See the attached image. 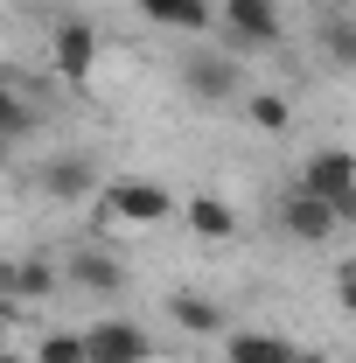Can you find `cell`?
Instances as JSON below:
<instances>
[{
  "instance_id": "obj_3",
  "label": "cell",
  "mask_w": 356,
  "mask_h": 363,
  "mask_svg": "<svg viewBox=\"0 0 356 363\" xmlns=\"http://www.w3.org/2000/svg\"><path fill=\"white\" fill-rule=\"evenodd\" d=\"M49 70H56L63 84H84L91 70H98V28H91V21H56V35H49Z\"/></svg>"
},
{
  "instance_id": "obj_14",
  "label": "cell",
  "mask_w": 356,
  "mask_h": 363,
  "mask_svg": "<svg viewBox=\"0 0 356 363\" xmlns=\"http://www.w3.org/2000/svg\"><path fill=\"white\" fill-rule=\"evenodd\" d=\"M189 230L210 238V245H217V238H238V210L217 203V196H196V203H189Z\"/></svg>"
},
{
  "instance_id": "obj_5",
  "label": "cell",
  "mask_w": 356,
  "mask_h": 363,
  "mask_svg": "<svg viewBox=\"0 0 356 363\" xmlns=\"http://www.w3.org/2000/svg\"><path fill=\"white\" fill-rule=\"evenodd\" d=\"M279 224H287V238H301V245H328L335 238V210L321 203V196H308V189H294L287 203H279Z\"/></svg>"
},
{
  "instance_id": "obj_1",
  "label": "cell",
  "mask_w": 356,
  "mask_h": 363,
  "mask_svg": "<svg viewBox=\"0 0 356 363\" xmlns=\"http://www.w3.org/2000/svg\"><path fill=\"white\" fill-rule=\"evenodd\" d=\"M105 217H119V224H168L175 217V196H168V182L112 175L105 182Z\"/></svg>"
},
{
  "instance_id": "obj_16",
  "label": "cell",
  "mask_w": 356,
  "mask_h": 363,
  "mask_svg": "<svg viewBox=\"0 0 356 363\" xmlns=\"http://www.w3.org/2000/svg\"><path fill=\"white\" fill-rule=\"evenodd\" d=\"M321 56L335 70H356V21L350 14H321Z\"/></svg>"
},
{
  "instance_id": "obj_19",
  "label": "cell",
  "mask_w": 356,
  "mask_h": 363,
  "mask_svg": "<svg viewBox=\"0 0 356 363\" xmlns=\"http://www.w3.org/2000/svg\"><path fill=\"white\" fill-rule=\"evenodd\" d=\"M335 294H343V308L356 315V266H343V272H335Z\"/></svg>"
},
{
  "instance_id": "obj_18",
  "label": "cell",
  "mask_w": 356,
  "mask_h": 363,
  "mask_svg": "<svg viewBox=\"0 0 356 363\" xmlns=\"http://www.w3.org/2000/svg\"><path fill=\"white\" fill-rule=\"evenodd\" d=\"M35 363H84V335H70V328H56V335H43V350H35Z\"/></svg>"
},
{
  "instance_id": "obj_13",
  "label": "cell",
  "mask_w": 356,
  "mask_h": 363,
  "mask_svg": "<svg viewBox=\"0 0 356 363\" xmlns=\"http://www.w3.org/2000/svg\"><path fill=\"white\" fill-rule=\"evenodd\" d=\"M140 14H154L161 28H210L217 21L210 0H140Z\"/></svg>"
},
{
  "instance_id": "obj_17",
  "label": "cell",
  "mask_w": 356,
  "mask_h": 363,
  "mask_svg": "<svg viewBox=\"0 0 356 363\" xmlns=\"http://www.w3.org/2000/svg\"><path fill=\"white\" fill-rule=\"evenodd\" d=\"M252 119H259L266 133H287V126H294V105H287L279 91H259V98H252Z\"/></svg>"
},
{
  "instance_id": "obj_12",
  "label": "cell",
  "mask_w": 356,
  "mask_h": 363,
  "mask_svg": "<svg viewBox=\"0 0 356 363\" xmlns=\"http://www.w3.org/2000/svg\"><path fill=\"white\" fill-rule=\"evenodd\" d=\"M35 126H43V112H35L21 91L0 77V140H7V147H21V140H35Z\"/></svg>"
},
{
  "instance_id": "obj_8",
  "label": "cell",
  "mask_w": 356,
  "mask_h": 363,
  "mask_svg": "<svg viewBox=\"0 0 356 363\" xmlns=\"http://www.w3.org/2000/svg\"><path fill=\"white\" fill-rule=\"evenodd\" d=\"M182 84L196 91V98H210V105H223V98L238 91V63H230V56H210V49H196V56L182 63Z\"/></svg>"
},
{
  "instance_id": "obj_22",
  "label": "cell",
  "mask_w": 356,
  "mask_h": 363,
  "mask_svg": "<svg viewBox=\"0 0 356 363\" xmlns=\"http://www.w3.org/2000/svg\"><path fill=\"white\" fill-rule=\"evenodd\" d=\"M0 161H7V140H0Z\"/></svg>"
},
{
  "instance_id": "obj_20",
  "label": "cell",
  "mask_w": 356,
  "mask_h": 363,
  "mask_svg": "<svg viewBox=\"0 0 356 363\" xmlns=\"http://www.w3.org/2000/svg\"><path fill=\"white\" fill-rule=\"evenodd\" d=\"M287 363H328V357H321V350H301V342H294V357H287Z\"/></svg>"
},
{
  "instance_id": "obj_2",
  "label": "cell",
  "mask_w": 356,
  "mask_h": 363,
  "mask_svg": "<svg viewBox=\"0 0 356 363\" xmlns=\"http://www.w3.org/2000/svg\"><path fill=\"white\" fill-rule=\"evenodd\" d=\"M154 357V335L140 321H91L84 328V363H147Z\"/></svg>"
},
{
  "instance_id": "obj_6",
  "label": "cell",
  "mask_w": 356,
  "mask_h": 363,
  "mask_svg": "<svg viewBox=\"0 0 356 363\" xmlns=\"http://www.w3.org/2000/svg\"><path fill=\"white\" fill-rule=\"evenodd\" d=\"M301 189H308V196H321V203L350 196V189H356V154H343V147H321V154H308Z\"/></svg>"
},
{
  "instance_id": "obj_4",
  "label": "cell",
  "mask_w": 356,
  "mask_h": 363,
  "mask_svg": "<svg viewBox=\"0 0 356 363\" xmlns=\"http://www.w3.org/2000/svg\"><path fill=\"white\" fill-rule=\"evenodd\" d=\"M217 21L230 28V43H238V49H272V43H279V14H272V0H223Z\"/></svg>"
},
{
  "instance_id": "obj_21",
  "label": "cell",
  "mask_w": 356,
  "mask_h": 363,
  "mask_svg": "<svg viewBox=\"0 0 356 363\" xmlns=\"http://www.w3.org/2000/svg\"><path fill=\"white\" fill-rule=\"evenodd\" d=\"M0 363H35V357H14V350H0Z\"/></svg>"
},
{
  "instance_id": "obj_9",
  "label": "cell",
  "mask_w": 356,
  "mask_h": 363,
  "mask_svg": "<svg viewBox=\"0 0 356 363\" xmlns=\"http://www.w3.org/2000/svg\"><path fill=\"white\" fill-rule=\"evenodd\" d=\"M0 294L7 301H49L56 294V266L49 259H14V266H0Z\"/></svg>"
},
{
  "instance_id": "obj_15",
  "label": "cell",
  "mask_w": 356,
  "mask_h": 363,
  "mask_svg": "<svg viewBox=\"0 0 356 363\" xmlns=\"http://www.w3.org/2000/svg\"><path fill=\"white\" fill-rule=\"evenodd\" d=\"M70 279H77L84 294H119V286H126V272L112 266L105 252H77V259H70Z\"/></svg>"
},
{
  "instance_id": "obj_11",
  "label": "cell",
  "mask_w": 356,
  "mask_h": 363,
  "mask_svg": "<svg viewBox=\"0 0 356 363\" xmlns=\"http://www.w3.org/2000/svg\"><path fill=\"white\" fill-rule=\"evenodd\" d=\"M223 357L230 363H287L294 342L287 335H266V328H238V335H223Z\"/></svg>"
},
{
  "instance_id": "obj_7",
  "label": "cell",
  "mask_w": 356,
  "mask_h": 363,
  "mask_svg": "<svg viewBox=\"0 0 356 363\" xmlns=\"http://www.w3.org/2000/svg\"><path fill=\"white\" fill-rule=\"evenodd\" d=\"M91 189H98V161H91V154H56V161H43V196L77 203Z\"/></svg>"
},
{
  "instance_id": "obj_10",
  "label": "cell",
  "mask_w": 356,
  "mask_h": 363,
  "mask_svg": "<svg viewBox=\"0 0 356 363\" xmlns=\"http://www.w3.org/2000/svg\"><path fill=\"white\" fill-rule=\"evenodd\" d=\"M168 315H175V328H189V335H230V328H223V308L210 294H196V286L168 294Z\"/></svg>"
}]
</instances>
